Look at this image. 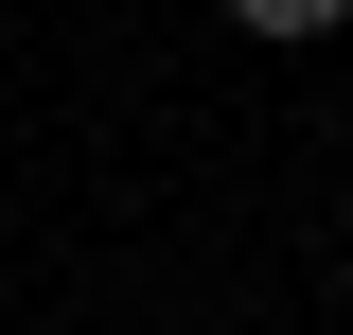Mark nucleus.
Wrapping results in <instances>:
<instances>
[{"instance_id": "f257e3e1", "label": "nucleus", "mask_w": 353, "mask_h": 335, "mask_svg": "<svg viewBox=\"0 0 353 335\" xmlns=\"http://www.w3.org/2000/svg\"><path fill=\"white\" fill-rule=\"evenodd\" d=\"M230 18H248V36H336L353 0H230Z\"/></svg>"}]
</instances>
